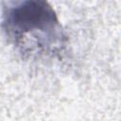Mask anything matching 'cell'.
<instances>
[{"label": "cell", "mask_w": 121, "mask_h": 121, "mask_svg": "<svg viewBox=\"0 0 121 121\" xmlns=\"http://www.w3.org/2000/svg\"><path fill=\"white\" fill-rule=\"evenodd\" d=\"M3 29L9 41L28 56H56L66 37L53 8L46 1L13 2L4 9Z\"/></svg>", "instance_id": "obj_1"}]
</instances>
